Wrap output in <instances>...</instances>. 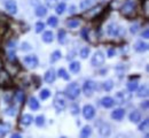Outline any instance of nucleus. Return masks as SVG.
Listing matches in <instances>:
<instances>
[{
    "label": "nucleus",
    "instance_id": "obj_1",
    "mask_svg": "<svg viewBox=\"0 0 149 138\" xmlns=\"http://www.w3.org/2000/svg\"><path fill=\"white\" fill-rule=\"evenodd\" d=\"M79 93H80V88H79V85L77 84V83H71V84H69L68 86H67V89H65V95H67V97L69 99H71V100H74L76 99L78 96H79Z\"/></svg>",
    "mask_w": 149,
    "mask_h": 138
},
{
    "label": "nucleus",
    "instance_id": "obj_2",
    "mask_svg": "<svg viewBox=\"0 0 149 138\" xmlns=\"http://www.w3.org/2000/svg\"><path fill=\"white\" fill-rule=\"evenodd\" d=\"M104 60H106V57L103 54V52L101 51H96L94 53V55L92 57V60H91V63L93 67H100L104 63Z\"/></svg>",
    "mask_w": 149,
    "mask_h": 138
},
{
    "label": "nucleus",
    "instance_id": "obj_3",
    "mask_svg": "<svg viewBox=\"0 0 149 138\" xmlns=\"http://www.w3.org/2000/svg\"><path fill=\"white\" fill-rule=\"evenodd\" d=\"M95 88H96V85H95V83H94L93 81H86L84 83V86H83V91H84L85 96L91 97L93 95Z\"/></svg>",
    "mask_w": 149,
    "mask_h": 138
},
{
    "label": "nucleus",
    "instance_id": "obj_4",
    "mask_svg": "<svg viewBox=\"0 0 149 138\" xmlns=\"http://www.w3.org/2000/svg\"><path fill=\"white\" fill-rule=\"evenodd\" d=\"M23 62H24V64H26L29 68H36L38 66V63H39V60H38L37 55H26V57H24V59H23Z\"/></svg>",
    "mask_w": 149,
    "mask_h": 138
},
{
    "label": "nucleus",
    "instance_id": "obj_5",
    "mask_svg": "<svg viewBox=\"0 0 149 138\" xmlns=\"http://www.w3.org/2000/svg\"><path fill=\"white\" fill-rule=\"evenodd\" d=\"M53 105H54V107H55V109L57 112H61V111H63L65 108V100L61 95H56V97L54 98V101H53Z\"/></svg>",
    "mask_w": 149,
    "mask_h": 138
},
{
    "label": "nucleus",
    "instance_id": "obj_6",
    "mask_svg": "<svg viewBox=\"0 0 149 138\" xmlns=\"http://www.w3.org/2000/svg\"><path fill=\"white\" fill-rule=\"evenodd\" d=\"M134 8H135L134 2H133L132 0H127V1H125V4H124L123 7H122V13H123L124 15H130V14L133 13Z\"/></svg>",
    "mask_w": 149,
    "mask_h": 138
},
{
    "label": "nucleus",
    "instance_id": "obj_7",
    "mask_svg": "<svg viewBox=\"0 0 149 138\" xmlns=\"http://www.w3.org/2000/svg\"><path fill=\"white\" fill-rule=\"evenodd\" d=\"M83 115L86 120H92L95 115V109L92 105H85L83 108Z\"/></svg>",
    "mask_w": 149,
    "mask_h": 138
},
{
    "label": "nucleus",
    "instance_id": "obj_8",
    "mask_svg": "<svg viewBox=\"0 0 149 138\" xmlns=\"http://www.w3.org/2000/svg\"><path fill=\"white\" fill-rule=\"evenodd\" d=\"M130 98H131V95L127 93V92H117L113 100L117 104H124V102H126Z\"/></svg>",
    "mask_w": 149,
    "mask_h": 138
},
{
    "label": "nucleus",
    "instance_id": "obj_9",
    "mask_svg": "<svg viewBox=\"0 0 149 138\" xmlns=\"http://www.w3.org/2000/svg\"><path fill=\"white\" fill-rule=\"evenodd\" d=\"M99 134H100V136H102V137H109L110 134H111L110 125L107 124V123L100 124V125H99Z\"/></svg>",
    "mask_w": 149,
    "mask_h": 138
},
{
    "label": "nucleus",
    "instance_id": "obj_10",
    "mask_svg": "<svg viewBox=\"0 0 149 138\" xmlns=\"http://www.w3.org/2000/svg\"><path fill=\"white\" fill-rule=\"evenodd\" d=\"M5 8L10 14H16L17 13V5H16V2L14 0H7L5 2Z\"/></svg>",
    "mask_w": 149,
    "mask_h": 138
},
{
    "label": "nucleus",
    "instance_id": "obj_11",
    "mask_svg": "<svg viewBox=\"0 0 149 138\" xmlns=\"http://www.w3.org/2000/svg\"><path fill=\"white\" fill-rule=\"evenodd\" d=\"M124 115H125V111H124L123 108H116L115 111H112V113H111V118H113V120H116V121L123 120Z\"/></svg>",
    "mask_w": 149,
    "mask_h": 138
},
{
    "label": "nucleus",
    "instance_id": "obj_12",
    "mask_svg": "<svg viewBox=\"0 0 149 138\" xmlns=\"http://www.w3.org/2000/svg\"><path fill=\"white\" fill-rule=\"evenodd\" d=\"M45 82H47V83H53L56 78V74H55V70L52 68V69H49V70H47L46 71V74H45Z\"/></svg>",
    "mask_w": 149,
    "mask_h": 138
},
{
    "label": "nucleus",
    "instance_id": "obj_13",
    "mask_svg": "<svg viewBox=\"0 0 149 138\" xmlns=\"http://www.w3.org/2000/svg\"><path fill=\"white\" fill-rule=\"evenodd\" d=\"M107 32H108V35L109 36H112V37H115V36H118V34H119V28H118V25H116V24H109L108 25V29H107Z\"/></svg>",
    "mask_w": 149,
    "mask_h": 138
},
{
    "label": "nucleus",
    "instance_id": "obj_14",
    "mask_svg": "<svg viewBox=\"0 0 149 138\" xmlns=\"http://www.w3.org/2000/svg\"><path fill=\"white\" fill-rule=\"evenodd\" d=\"M101 104L106 108H111L112 106L115 105V100L111 97H104V98H102V100H101Z\"/></svg>",
    "mask_w": 149,
    "mask_h": 138
},
{
    "label": "nucleus",
    "instance_id": "obj_15",
    "mask_svg": "<svg viewBox=\"0 0 149 138\" xmlns=\"http://www.w3.org/2000/svg\"><path fill=\"white\" fill-rule=\"evenodd\" d=\"M91 135H92V128H91L90 125H85V127L81 129L79 137L80 138H88Z\"/></svg>",
    "mask_w": 149,
    "mask_h": 138
},
{
    "label": "nucleus",
    "instance_id": "obj_16",
    "mask_svg": "<svg viewBox=\"0 0 149 138\" xmlns=\"http://www.w3.org/2000/svg\"><path fill=\"white\" fill-rule=\"evenodd\" d=\"M134 48L136 52H145L148 50V44L143 43V41H138L135 45H134Z\"/></svg>",
    "mask_w": 149,
    "mask_h": 138
},
{
    "label": "nucleus",
    "instance_id": "obj_17",
    "mask_svg": "<svg viewBox=\"0 0 149 138\" xmlns=\"http://www.w3.org/2000/svg\"><path fill=\"white\" fill-rule=\"evenodd\" d=\"M130 121L131 122H133V123H138V122H140V121H141V114H140V112H138V111H133V112L130 114Z\"/></svg>",
    "mask_w": 149,
    "mask_h": 138
},
{
    "label": "nucleus",
    "instance_id": "obj_18",
    "mask_svg": "<svg viewBox=\"0 0 149 138\" xmlns=\"http://www.w3.org/2000/svg\"><path fill=\"white\" fill-rule=\"evenodd\" d=\"M149 93V90H148V85H142L138 89V97H147Z\"/></svg>",
    "mask_w": 149,
    "mask_h": 138
},
{
    "label": "nucleus",
    "instance_id": "obj_19",
    "mask_svg": "<svg viewBox=\"0 0 149 138\" xmlns=\"http://www.w3.org/2000/svg\"><path fill=\"white\" fill-rule=\"evenodd\" d=\"M32 121H33V118L30 114H24L21 118V123L23 125H30L32 123Z\"/></svg>",
    "mask_w": 149,
    "mask_h": 138
},
{
    "label": "nucleus",
    "instance_id": "obj_20",
    "mask_svg": "<svg viewBox=\"0 0 149 138\" xmlns=\"http://www.w3.org/2000/svg\"><path fill=\"white\" fill-rule=\"evenodd\" d=\"M29 107L32 109V111H37L39 109V102L36 97H31L29 99Z\"/></svg>",
    "mask_w": 149,
    "mask_h": 138
},
{
    "label": "nucleus",
    "instance_id": "obj_21",
    "mask_svg": "<svg viewBox=\"0 0 149 138\" xmlns=\"http://www.w3.org/2000/svg\"><path fill=\"white\" fill-rule=\"evenodd\" d=\"M46 14H47V8L45 6L40 5V6H38L37 8H36V15H37L38 18H42Z\"/></svg>",
    "mask_w": 149,
    "mask_h": 138
},
{
    "label": "nucleus",
    "instance_id": "obj_22",
    "mask_svg": "<svg viewBox=\"0 0 149 138\" xmlns=\"http://www.w3.org/2000/svg\"><path fill=\"white\" fill-rule=\"evenodd\" d=\"M54 36H53V32L52 31H45L44 34H42V40L45 41V43H52L53 41V38Z\"/></svg>",
    "mask_w": 149,
    "mask_h": 138
},
{
    "label": "nucleus",
    "instance_id": "obj_23",
    "mask_svg": "<svg viewBox=\"0 0 149 138\" xmlns=\"http://www.w3.org/2000/svg\"><path fill=\"white\" fill-rule=\"evenodd\" d=\"M94 4H95V0H83L80 2V8L81 9H88Z\"/></svg>",
    "mask_w": 149,
    "mask_h": 138
},
{
    "label": "nucleus",
    "instance_id": "obj_24",
    "mask_svg": "<svg viewBox=\"0 0 149 138\" xmlns=\"http://www.w3.org/2000/svg\"><path fill=\"white\" fill-rule=\"evenodd\" d=\"M79 70H80V63L78 61H74L70 63V71L71 73L77 74V73H79Z\"/></svg>",
    "mask_w": 149,
    "mask_h": 138
},
{
    "label": "nucleus",
    "instance_id": "obj_25",
    "mask_svg": "<svg viewBox=\"0 0 149 138\" xmlns=\"http://www.w3.org/2000/svg\"><path fill=\"white\" fill-rule=\"evenodd\" d=\"M127 89H129V91H131V92L135 91L138 89V79H132V81H130L127 83Z\"/></svg>",
    "mask_w": 149,
    "mask_h": 138
},
{
    "label": "nucleus",
    "instance_id": "obj_26",
    "mask_svg": "<svg viewBox=\"0 0 149 138\" xmlns=\"http://www.w3.org/2000/svg\"><path fill=\"white\" fill-rule=\"evenodd\" d=\"M57 74H58V76H60V77H62V78L65 79V81H69V78H70L69 74L67 73V70H65L64 68H60V69H58V71H57Z\"/></svg>",
    "mask_w": 149,
    "mask_h": 138
},
{
    "label": "nucleus",
    "instance_id": "obj_27",
    "mask_svg": "<svg viewBox=\"0 0 149 138\" xmlns=\"http://www.w3.org/2000/svg\"><path fill=\"white\" fill-rule=\"evenodd\" d=\"M57 23H58V20H57L56 16H49L48 20H47V24L49 27H52V28H55L56 25H57Z\"/></svg>",
    "mask_w": 149,
    "mask_h": 138
},
{
    "label": "nucleus",
    "instance_id": "obj_28",
    "mask_svg": "<svg viewBox=\"0 0 149 138\" xmlns=\"http://www.w3.org/2000/svg\"><path fill=\"white\" fill-rule=\"evenodd\" d=\"M61 57H62V53L60 52V51H54L53 53H52V57H51V62H56L57 60L61 59Z\"/></svg>",
    "mask_w": 149,
    "mask_h": 138
},
{
    "label": "nucleus",
    "instance_id": "obj_29",
    "mask_svg": "<svg viewBox=\"0 0 149 138\" xmlns=\"http://www.w3.org/2000/svg\"><path fill=\"white\" fill-rule=\"evenodd\" d=\"M40 99L41 100H46L47 98H49V96H51V92H49V90L48 89H42L41 91H40Z\"/></svg>",
    "mask_w": 149,
    "mask_h": 138
},
{
    "label": "nucleus",
    "instance_id": "obj_30",
    "mask_svg": "<svg viewBox=\"0 0 149 138\" xmlns=\"http://www.w3.org/2000/svg\"><path fill=\"white\" fill-rule=\"evenodd\" d=\"M79 20H77V19H72V20H69L67 22V25L69 27V28H77L78 25H79Z\"/></svg>",
    "mask_w": 149,
    "mask_h": 138
},
{
    "label": "nucleus",
    "instance_id": "obj_31",
    "mask_svg": "<svg viewBox=\"0 0 149 138\" xmlns=\"http://www.w3.org/2000/svg\"><path fill=\"white\" fill-rule=\"evenodd\" d=\"M55 11H56V13H57V14H63V13H64V11H65V4H64V2L57 4Z\"/></svg>",
    "mask_w": 149,
    "mask_h": 138
},
{
    "label": "nucleus",
    "instance_id": "obj_32",
    "mask_svg": "<svg viewBox=\"0 0 149 138\" xmlns=\"http://www.w3.org/2000/svg\"><path fill=\"white\" fill-rule=\"evenodd\" d=\"M112 88H113V83H112V81H106L104 83H103V89L106 90V91H111Z\"/></svg>",
    "mask_w": 149,
    "mask_h": 138
},
{
    "label": "nucleus",
    "instance_id": "obj_33",
    "mask_svg": "<svg viewBox=\"0 0 149 138\" xmlns=\"http://www.w3.org/2000/svg\"><path fill=\"white\" fill-rule=\"evenodd\" d=\"M88 54H90V48H88V47H83V48L80 50V57H81L83 59H86V58L88 57Z\"/></svg>",
    "mask_w": 149,
    "mask_h": 138
},
{
    "label": "nucleus",
    "instance_id": "obj_34",
    "mask_svg": "<svg viewBox=\"0 0 149 138\" xmlns=\"http://www.w3.org/2000/svg\"><path fill=\"white\" fill-rule=\"evenodd\" d=\"M57 37H58V41H60L61 44H64V43H65V31H64V30H60Z\"/></svg>",
    "mask_w": 149,
    "mask_h": 138
},
{
    "label": "nucleus",
    "instance_id": "obj_35",
    "mask_svg": "<svg viewBox=\"0 0 149 138\" xmlns=\"http://www.w3.org/2000/svg\"><path fill=\"white\" fill-rule=\"evenodd\" d=\"M70 112H71L72 115L79 114V106H78L77 104H72V105L70 106Z\"/></svg>",
    "mask_w": 149,
    "mask_h": 138
},
{
    "label": "nucleus",
    "instance_id": "obj_36",
    "mask_svg": "<svg viewBox=\"0 0 149 138\" xmlns=\"http://www.w3.org/2000/svg\"><path fill=\"white\" fill-rule=\"evenodd\" d=\"M8 125H6V124H0V137H2V136H5L7 132H8Z\"/></svg>",
    "mask_w": 149,
    "mask_h": 138
},
{
    "label": "nucleus",
    "instance_id": "obj_37",
    "mask_svg": "<svg viewBox=\"0 0 149 138\" xmlns=\"http://www.w3.org/2000/svg\"><path fill=\"white\" fill-rule=\"evenodd\" d=\"M36 124H37L38 127H42L44 124H45V118L42 116V115H39L36 118Z\"/></svg>",
    "mask_w": 149,
    "mask_h": 138
},
{
    "label": "nucleus",
    "instance_id": "obj_38",
    "mask_svg": "<svg viewBox=\"0 0 149 138\" xmlns=\"http://www.w3.org/2000/svg\"><path fill=\"white\" fill-rule=\"evenodd\" d=\"M45 29V24L42 22H37L36 23V32L39 34V32H42V30Z\"/></svg>",
    "mask_w": 149,
    "mask_h": 138
},
{
    "label": "nucleus",
    "instance_id": "obj_39",
    "mask_svg": "<svg viewBox=\"0 0 149 138\" xmlns=\"http://www.w3.org/2000/svg\"><path fill=\"white\" fill-rule=\"evenodd\" d=\"M5 113H6L7 115H9V116H15V114H16V109H15L14 107H9V108H7V109L5 111Z\"/></svg>",
    "mask_w": 149,
    "mask_h": 138
},
{
    "label": "nucleus",
    "instance_id": "obj_40",
    "mask_svg": "<svg viewBox=\"0 0 149 138\" xmlns=\"http://www.w3.org/2000/svg\"><path fill=\"white\" fill-rule=\"evenodd\" d=\"M148 124H149V122H148V118H146L140 125H139V130H141V131H143V130H146L147 128H148Z\"/></svg>",
    "mask_w": 149,
    "mask_h": 138
},
{
    "label": "nucleus",
    "instance_id": "obj_41",
    "mask_svg": "<svg viewBox=\"0 0 149 138\" xmlns=\"http://www.w3.org/2000/svg\"><path fill=\"white\" fill-rule=\"evenodd\" d=\"M46 4L48 7H54L57 4V0H46Z\"/></svg>",
    "mask_w": 149,
    "mask_h": 138
},
{
    "label": "nucleus",
    "instance_id": "obj_42",
    "mask_svg": "<svg viewBox=\"0 0 149 138\" xmlns=\"http://www.w3.org/2000/svg\"><path fill=\"white\" fill-rule=\"evenodd\" d=\"M22 50H23V51H30V50H31V46H30L28 43H23V44H22Z\"/></svg>",
    "mask_w": 149,
    "mask_h": 138
},
{
    "label": "nucleus",
    "instance_id": "obj_43",
    "mask_svg": "<svg viewBox=\"0 0 149 138\" xmlns=\"http://www.w3.org/2000/svg\"><path fill=\"white\" fill-rule=\"evenodd\" d=\"M24 98V93H22V92H17V95H16V99L19 100V101H22Z\"/></svg>",
    "mask_w": 149,
    "mask_h": 138
},
{
    "label": "nucleus",
    "instance_id": "obj_44",
    "mask_svg": "<svg viewBox=\"0 0 149 138\" xmlns=\"http://www.w3.org/2000/svg\"><path fill=\"white\" fill-rule=\"evenodd\" d=\"M142 37H143L145 39H148L149 38V30L148 29H146V30L142 32Z\"/></svg>",
    "mask_w": 149,
    "mask_h": 138
},
{
    "label": "nucleus",
    "instance_id": "obj_45",
    "mask_svg": "<svg viewBox=\"0 0 149 138\" xmlns=\"http://www.w3.org/2000/svg\"><path fill=\"white\" fill-rule=\"evenodd\" d=\"M131 34H135L136 31H138V24H135V25H132L131 27Z\"/></svg>",
    "mask_w": 149,
    "mask_h": 138
},
{
    "label": "nucleus",
    "instance_id": "obj_46",
    "mask_svg": "<svg viewBox=\"0 0 149 138\" xmlns=\"http://www.w3.org/2000/svg\"><path fill=\"white\" fill-rule=\"evenodd\" d=\"M113 53H115V51H113L112 48H110V50L108 51V55H109L110 58H111V57H113Z\"/></svg>",
    "mask_w": 149,
    "mask_h": 138
},
{
    "label": "nucleus",
    "instance_id": "obj_47",
    "mask_svg": "<svg viewBox=\"0 0 149 138\" xmlns=\"http://www.w3.org/2000/svg\"><path fill=\"white\" fill-rule=\"evenodd\" d=\"M116 138H131V137L126 136V135H122V134H120V135H117V136H116Z\"/></svg>",
    "mask_w": 149,
    "mask_h": 138
},
{
    "label": "nucleus",
    "instance_id": "obj_48",
    "mask_svg": "<svg viewBox=\"0 0 149 138\" xmlns=\"http://www.w3.org/2000/svg\"><path fill=\"white\" fill-rule=\"evenodd\" d=\"M10 138H22V136H21L19 134H14V135H12Z\"/></svg>",
    "mask_w": 149,
    "mask_h": 138
},
{
    "label": "nucleus",
    "instance_id": "obj_49",
    "mask_svg": "<svg viewBox=\"0 0 149 138\" xmlns=\"http://www.w3.org/2000/svg\"><path fill=\"white\" fill-rule=\"evenodd\" d=\"M141 106H142V108H148V101H145V104H142Z\"/></svg>",
    "mask_w": 149,
    "mask_h": 138
},
{
    "label": "nucleus",
    "instance_id": "obj_50",
    "mask_svg": "<svg viewBox=\"0 0 149 138\" xmlns=\"http://www.w3.org/2000/svg\"><path fill=\"white\" fill-rule=\"evenodd\" d=\"M61 138H65V137H61Z\"/></svg>",
    "mask_w": 149,
    "mask_h": 138
}]
</instances>
